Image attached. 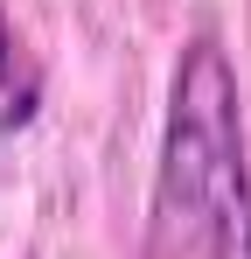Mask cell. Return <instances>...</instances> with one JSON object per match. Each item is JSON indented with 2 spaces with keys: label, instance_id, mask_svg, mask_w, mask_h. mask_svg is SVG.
I'll use <instances>...</instances> for the list:
<instances>
[{
  "label": "cell",
  "instance_id": "1",
  "mask_svg": "<svg viewBox=\"0 0 251 259\" xmlns=\"http://www.w3.org/2000/svg\"><path fill=\"white\" fill-rule=\"evenodd\" d=\"M154 259H251V168L230 56L196 35L174 63L154 175Z\"/></svg>",
  "mask_w": 251,
  "mask_h": 259
},
{
  "label": "cell",
  "instance_id": "2",
  "mask_svg": "<svg viewBox=\"0 0 251 259\" xmlns=\"http://www.w3.org/2000/svg\"><path fill=\"white\" fill-rule=\"evenodd\" d=\"M35 112H42V63L21 42L14 14L0 7V133H21Z\"/></svg>",
  "mask_w": 251,
  "mask_h": 259
}]
</instances>
